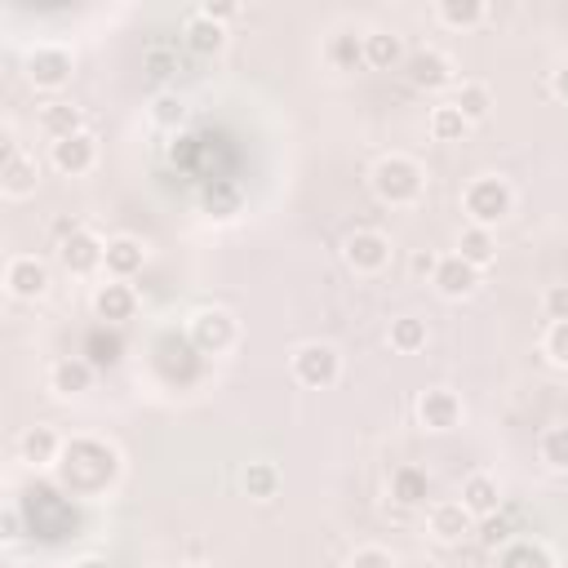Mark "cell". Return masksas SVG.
Listing matches in <instances>:
<instances>
[{
	"label": "cell",
	"instance_id": "8fae6325",
	"mask_svg": "<svg viewBox=\"0 0 568 568\" xmlns=\"http://www.w3.org/2000/svg\"><path fill=\"white\" fill-rule=\"evenodd\" d=\"M36 182H40L36 155L9 138V142H4V160H0V191H4L9 200H27V195H36Z\"/></svg>",
	"mask_w": 568,
	"mask_h": 568
},
{
	"label": "cell",
	"instance_id": "484cf974",
	"mask_svg": "<svg viewBox=\"0 0 568 568\" xmlns=\"http://www.w3.org/2000/svg\"><path fill=\"white\" fill-rule=\"evenodd\" d=\"M488 18V4L484 0H435V22L439 27H453V31H470Z\"/></svg>",
	"mask_w": 568,
	"mask_h": 568
},
{
	"label": "cell",
	"instance_id": "e0dca14e",
	"mask_svg": "<svg viewBox=\"0 0 568 568\" xmlns=\"http://www.w3.org/2000/svg\"><path fill=\"white\" fill-rule=\"evenodd\" d=\"M182 44H186L191 53H200V58H213V53L226 49V27L213 22L209 13H200V4H195V9L182 18Z\"/></svg>",
	"mask_w": 568,
	"mask_h": 568
},
{
	"label": "cell",
	"instance_id": "30bf717a",
	"mask_svg": "<svg viewBox=\"0 0 568 568\" xmlns=\"http://www.w3.org/2000/svg\"><path fill=\"white\" fill-rule=\"evenodd\" d=\"M49 284H53V275H49V262H44V257H36V253H13V257L4 262V288H9V297H18V302H40V297L49 293Z\"/></svg>",
	"mask_w": 568,
	"mask_h": 568
},
{
	"label": "cell",
	"instance_id": "d6a6232c",
	"mask_svg": "<svg viewBox=\"0 0 568 568\" xmlns=\"http://www.w3.org/2000/svg\"><path fill=\"white\" fill-rule=\"evenodd\" d=\"M328 62L351 71V67H364V31H333L328 36Z\"/></svg>",
	"mask_w": 568,
	"mask_h": 568
},
{
	"label": "cell",
	"instance_id": "ab89813d",
	"mask_svg": "<svg viewBox=\"0 0 568 568\" xmlns=\"http://www.w3.org/2000/svg\"><path fill=\"white\" fill-rule=\"evenodd\" d=\"M173 67H178V58H173L169 49H151V53H146V75H151V80H169Z\"/></svg>",
	"mask_w": 568,
	"mask_h": 568
},
{
	"label": "cell",
	"instance_id": "83f0119b",
	"mask_svg": "<svg viewBox=\"0 0 568 568\" xmlns=\"http://www.w3.org/2000/svg\"><path fill=\"white\" fill-rule=\"evenodd\" d=\"M497 568H555V555H550L541 541L515 537V541H506V546H501Z\"/></svg>",
	"mask_w": 568,
	"mask_h": 568
},
{
	"label": "cell",
	"instance_id": "ffe728a7",
	"mask_svg": "<svg viewBox=\"0 0 568 568\" xmlns=\"http://www.w3.org/2000/svg\"><path fill=\"white\" fill-rule=\"evenodd\" d=\"M89 386H93V359H84V355H62V359H53V368H49V390H53V395L75 399V395H84Z\"/></svg>",
	"mask_w": 568,
	"mask_h": 568
},
{
	"label": "cell",
	"instance_id": "6da1fadb",
	"mask_svg": "<svg viewBox=\"0 0 568 568\" xmlns=\"http://www.w3.org/2000/svg\"><path fill=\"white\" fill-rule=\"evenodd\" d=\"M368 186H373V195H377L382 204H390V209H408V204H417L422 191H426V169H422L413 155L390 151V155H382V160L373 164Z\"/></svg>",
	"mask_w": 568,
	"mask_h": 568
},
{
	"label": "cell",
	"instance_id": "60d3db41",
	"mask_svg": "<svg viewBox=\"0 0 568 568\" xmlns=\"http://www.w3.org/2000/svg\"><path fill=\"white\" fill-rule=\"evenodd\" d=\"M0 537H4V546H13V541H22V510L9 501L4 510H0Z\"/></svg>",
	"mask_w": 568,
	"mask_h": 568
},
{
	"label": "cell",
	"instance_id": "f1b7e54d",
	"mask_svg": "<svg viewBox=\"0 0 568 568\" xmlns=\"http://www.w3.org/2000/svg\"><path fill=\"white\" fill-rule=\"evenodd\" d=\"M386 346L395 355H417L426 346V320L422 315H395L386 328Z\"/></svg>",
	"mask_w": 568,
	"mask_h": 568
},
{
	"label": "cell",
	"instance_id": "74e56055",
	"mask_svg": "<svg viewBox=\"0 0 568 568\" xmlns=\"http://www.w3.org/2000/svg\"><path fill=\"white\" fill-rule=\"evenodd\" d=\"M346 568H395V559H390L386 546H359V550L351 555Z\"/></svg>",
	"mask_w": 568,
	"mask_h": 568
},
{
	"label": "cell",
	"instance_id": "f35d334b",
	"mask_svg": "<svg viewBox=\"0 0 568 568\" xmlns=\"http://www.w3.org/2000/svg\"><path fill=\"white\" fill-rule=\"evenodd\" d=\"M200 13H209L213 22H222V27H226V22H235V18L244 13V4H240V0H204V4H200Z\"/></svg>",
	"mask_w": 568,
	"mask_h": 568
},
{
	"label": "cell",
	"instance_id": "b9f144b4",
	"mask_svg": "<svg viewBox=\"0 0 568 568\" xmlns=\"http://www.w3.org/2000/svg\"><path fill=\"white\" fill-rule=\"evenodd\" d=\"M408 266H413V275H417V280H430V275H435V266H439V257H435V253H413V262H408Z\"/></svg>",
	"mask_w": 568,
	"mask_h": 568
},
{
	"label": "cell",
	"instance_id": "603a6c76",
	"mask_svg": "<svg viewBox=\"0 0 568 568\" xmlns=\"http://www.w3.org/2000/svg\"><path fill=\"white\" fill-rule=\"evenodd\" d=\"M448 102L466 115V124H479V120H488V111H493V89H488L484 80H457Z\"/></svg>",
	"mask_w": 568,
	"mask_h": 568
},
{
	"label": "cell",
	"instance_id": "4316f807",
	"mask_svg": "<svg viewBox=\"0 0 568 568\" xmlns=\"http://www.w3.org/2000/svg\"><path fill=\"white\" fill-rule=\"evenodd\" d=\"M40 129L58 142V138H71V133H84V111L75 102H44L40 106Z\"/></svg>",
	"mask_w": 568,
	"mask_h": 568
},
{
	"label": "cell",
	"instance_id": "d4e9b609",
	"mask_svg": "<svg viewBox=\"0 0 568 568\" xmlns=\"http://www.w3.org/2000/svg\"><path fill=\"white\" fill-rule=\"evenodd\" d=\"M430 497V475L422 466H395L390 470V501L399 506H422Z\"/></svg>",
	"mask_w": 568,
	"mask_h": 568
},
{
	"label": "cell",
	"instance_id": "ee69618b",
	"mask_svg": "<svg viewBox=\"0 0 568 568\" xmlns=\"http://www.w3.org/2000/svg\"><path fill=\"white\" fill-rule=\"evenodd\" d=\"M71 568H106V559H98V555H89V559H80V564H71Z\"/></svg>",
	"mask_w": 568,
	"mask_h": 568
},
{
	"label": "cell",
	"instance_id": "1f68e13d",
	"mask_svg": "<svg viewBox=\"0 0 568 568\" xmlns=\"http://www.w3.org/2000/svg\"><path fill=\"white\" fill-rule=\"evenodd\" d=\"M426 129H430V138H435V142H462V138L470 133L466 115H462L453 102H439V106H430V120H426Z\"/></svg>",
	"mask_w": 568,
	"mask_h": 568
},
{
	"label": "cell",
	"instance_id": "44dd1931",
	"mask_svg": "<svg viewBox=\"0 0 568 568\" xmlns=\"http://www.w3.org/2000/svg\"><path fill=\"white\" fill-rule=\"evenodd\" d=\"M62 435L53 430V426H44V422H36V426H27L22 435H18V457L27 462V466H53L58 457H62Z\"/></svg>",
	"mask_w": 568,
	"mask_h": 568
},
{
	"label": "cell",
	"instance_id": "8992f818",
	"mask_svg": "<svg viewBox=\"0 0 568 568\" xmlns=\"http://www.w3.org/2000/svg\"><path fill=\"white\" fill-rule=\"evenodd\" d=\"M71 71H75V58H71L67 44L44 40V44H36V49L27 53V80H31V89H40V93L67 89V84H71Z\"/></svg>",
	"mask_w": 568,
	"mask_h": 568
},
{
	"label": "cell",
	"instance_id": "f546056e",
	"mask_svg": "<svg viewBox=\"0 0 568 568\" xmlns=\"http://www.w3.org/2000/svg\"><path fill=\"white\" fill-rule=\"evenodd\" d=\"M146 115L155 129H182L186 124V98L178 89H160V93H151Z\"/></svg>",
	"mask_w": 568,
	"mask_h": 568
},
{
	"label": "cell",
	"instance_id": "5bb4252c",
	"mask_svg": "<svg viewBox=\"0 0 568 568\" xmlns=\"http://www.w3.org/2000/svg\"><path fill=\"white\" fill-rule=\"evenodd\" d=\"M413 413H417V422H422L426 430H453V426L462 422V395L448 390V386H426V390L417 395Z\"/></svg>",
	"mask_w": 568,
	"mask_h": 568
},
{
	"label": "cell",
	"instance_id": "9c48e42d",
	"mask_svg": "<svg viewBox=\"0 0 568 568\" xmlns=\"http://www.w3.org/2000/svg\"><path fill=\"white\" fill-rule=\"evenodd\" d=\"M58 262H62L67 275H93V271H102V262H106V240L93 235L89 226H71V231L58 240Z\"/></svg>",
	"mask_w": 568,
	"mask_h": 568
},
{
	"label": "cell",
	"instance_id": "7402d4cb",
	"mask_svg": "<svg viewBox=\"0 0 568 568\" xmlns=\"http://www.w3.org/2000/svg\"><path fill=\"white\" fill-rule=\"evenodd\" d=\"M404 40L390 31V27H368L364 31V67L373 71H390V67H404Z\"/></svg>",
	"mask_w": 568,
	"mask_h": 568
},
{
	"label": "cell",
	"instance_id": "9a60e30c",
	"mask_svg": "<svg viewBox=\"0 0 568 568\" xmlns=\"http://www.w3.org/2000/svg\"><path fill=\"white\" fill-rule=\"evenodd\" d=\"M430 284H435V293H439V297L462 302V297H470V293L479 288V271H475L466 257L444 253V257H439V266H435V275H430Z\"/></svg>",
	"mask_w": 568,
	"mask_h": 568
},
{
	"label": "cell",
	"instance_id": "52a82bcc",
	"mask_svg": "<svg viewBox=\"0 0 568 568\" xmlns=\"http://www.w3.org/2000/svg\"><path fill=\"white\" fill-rule=\"evenodd\" d=\"M390 235L386 231H373V226H359L342 240V262L351 275H377L390 266Z\"/></svg>",
	"mask_w": 568,
	"mask_h": 568
},
{
	"label": "cell",
	"instance_id": "d590c367",
	"mask_svg": "<svg viewBox=\"0 0 568 568\" xmlns=\"http://www.w3.org/2000/svg\"><path fill=\"white\" fill-rule=\"evenodd\" d=\"M515 528H510V519L497 510V515H488V519H479V537H484V546H506V541H515L510 537Z\"/></svg>",
	"mask_w": 568,
	"mask_h": 568
},
{
	"label": "cell",
	"instance_id": "4fadbf2b",
	"mask_svg": "<svg viewBox=\"0 0 568 568\" xmlns=\"http://www.w3.org/2000/svg\"><path fill=\"white\" fill-rule=\"evenodd\" d=\"M475 515L453 497V501H430V510H426V532L435 537V541H444V546H457V541H466L470 532H475Z\"/></svg>",
	"mask_w": 568,
	"mask_h": 568
},
{
	"label": "cell",
	"instance_id": "d6986e66",
	"mask_svg": "<svg viewBox=\"0 0 568 568\" xmlns=\"http://www.w3.org/2000/svg\"><path fill=\"white\" fill-rule=\"evenodd\" d=\"M142 266H146V244L138 235H111L106 240V262H102L106 280H133Z\"/></svg>",
	"mask_w": 568,
	"mask_h": 568
},
{
	"label": "cell",
	"instance_id": "e575fe53",
	"mask_svg": "<svg viewBox=\"0 0 568 568\" xmlns=\"http://www.w3.org/2000/svg\"><path fill=\"white\" fill-rule=\"evenodd\" d=\"M541 351H546V359H550L555 368H568V320H555V324L546 328Z\"/></svg>",
	"mask_w": 568,
	"mask_h": 568
},
{
	"label": "cell",
	"instance_id": "836d02e7",
	"mask_svg": "<svg viewBox=\"0 0 568 568\" xmlns=\"http://www.w3.org/2000/svg\"><path fill=\"white\" fill-rule=\"evenodd\" d=\"M537 457L550 470H568V426H546L537 435Z\"/></svg>",
	"mask_w": 568,
	"mask_h": 568
},
{
	"label": "cell",
	"instance_id": "7c38bea8",
	"mask_svg": "<svg viewBox=\"0 0 568 568\" xmlns=\"http://www.w3.org/2000/svg\"><path fill=\"white\" fill-rule=\"evenodd\" d=\"M49 164H53L62 178H84V173L98 164V138L84 129V133H71V138L49 142Z\"/></svg>",
	"mask_w": 568,
	"mask_h": 568
},
{
	"label": "cell",
	"instance_id": "8d00e7d4",
	"mask_svg": "<svg viewBox=\"0 0 568 568\" xmlns=\"http://www.w3.org/2000/svg\"><path fill=\"white\" fill-rule=\"evenodd\" d=\"M541 311H546L550 324H555V320H568V284H550V288L541 293Z\"/></svg>",
	"mask_w": 568,
	"mask_h": 568
},
{
	"label": "cell",
	"instance_id": "2e32d148",
	"mask_svg": "<svg viewBox=\"0 0 568 568\" xmlns=\"http://www.w3.org/2000/svg\"><path fill=\"white\" fill-rule=\"evenodd\" d=\"M133 311H138V293L129 280H102L93 288V315L102 324H124V320H133Z\"/></svg>",
	"mask_w": 568,
	"mask_h": 568
},
{
	"label": "cell",
	"instance_id": "5b68a950",
	"mask_svg": "<svg viewBox=\"0 0 568 568\" xmlns=\"http://www.w3.org/2000/svg\"><path fill=\"white\" fill-rule=\"evenodd\" d=\"M288 368H293V377H297L302 386H311V390H324V386H333V382L342 377V351H337L333 342H320V337H311V342L293 346V355H288Z\"/></svg>",
	"mask_w": 568,
	"mask_h": 568
},
{
	"label": "cell",
	"instance_id": "3957f363",
	"mask_svg": "<svg viewBox=\"0 0 568 568\" xmlns=\"http://www.w3.org/2000/svg\"><path fill=\"white\" fill-rule=\"evenodd\" d=\"M510 209H515V191H510V182L497 178V173H479V178H470V182L462 186V213H466L470 226L497 231V226L510 217Z\"/></svg>",
	"mask_w": 568,
	"mask_h": 568
},
{
	"label": "cell",
	"instance_id": "277c9868",
	"mask_svg": "<svg viewBox=\"0 0 568 568\" xmlns=\"http://www.w3.org/2000/svg\"><path fill=\"white\" fill-rule=\"evenodd\" d=\"M186 337H191V346L200 355H226L240 342V320L226 306H200L186 320Z\"/></svg>",
	"mask_w": 568,
	"mask_h": 568
},
{
	"label": "cell",
	"instance_id": "f6af8a7d",
	"mask_svg": "<svg viewBox=\"0 0 568 568\" xmlns=\"http://www.w3.org/2000/svg\"><path fill=\"white\" fill-rule=\"evenodd\" d=\"M182 568H209V564H182Z\"/></svg>",
	"mask_w": 568,
	"mask_h": 568
},
{
	"label": "cell",
	"instance_id": "ba28073f",
	"mask_svg": "<svg viewBox=\"0 0 568 568\" xmlns=\"http://www.w3.org/2000/svg\"><path fill=\"white\" fill-rule=\"evenodd\" d=\"M404 75L413 89H426V93H439V89H453L457 84V71H453V58L435 44H422L404 58Z\"/></svg>",
	"mask_w": 568,
	"mask_h": 568
},
{
	"label": "cell",
	"instance_id": "7bdbcfd3",
	"mask_svg": "<svg viewBox=\"0 0 568 568\" xmlns=\"http://www.w3.org/2000/svg\"><path fill=\"white\" fill-rule=\"evenodd\" d=\"M550 93H555L559 102H568V58H564V62L550 71Z\"/></svg>",
	"mask_w": 568,
	"mask_h": 568
},
{
	"label": "cell",
	"instance_id": "cb8c5ba5",
	"mask_svg": "<svg viewBox=\"0 0 568 568\" xmlns=\"http://www.w3.org/2000/svg\"><path fill=\"white\" fill-rule=\"evenodd\" d=\"M457 257H466L475 271H484V266H493L497 262V235L488 231V226H462V235H457Z\"/></svg>",
	"mask_w": 568,
	"mask_h": 568
},
{
	"label": "cell",
	"instance_id": "ac0fdd59",
	"mask_svg": "<svg viewBox=\"0 0 568 568\" xmlns=\"http://www.w3.org/2000/svg\"><path fill=\"white\" fill-rule=\"evenodd\" d=\"M457 501H462L475 519L497 515V510H501V484H497V475H488V470H470V475L462 479Z\"/></svg>",
	"mask_w": 568,
	"mask_h": 568
},
{
	"label": "cell",
	"instance_id": "7a4b0ae2",
	"mask_svg": "<svg viewBox=\"0 0 568 568\" xmlns=\"http://www.w3.org/2000/svg\"><path fill=\"white\" fill-rule=\"evenodd\" d=\"M62 457H67V462H62V479H67L71 493H98V488H106L111 475L120 470L115 448L102 444V439H75V444L62 448Z\"/></svg>",
	"mask_w": 568,
	"mask_h": 568
},
{
	"label": "cell",
	"instance_id": "4dcf8cb0",
	"mask_svg": "<svg viewBox=\"0 0 568 568\" xmlns=\"http://www.w3.org/2000/svg\"><path fill=\"white\" fill-rule=\"evenodd\" d=\"M240 484H244V493H248L253 501H271V497L280 493V466H275V462H248V466L240 470Z\"/></svg>",
	"mask_w": 568,
	"mask_h": 568
}]
</instances>
